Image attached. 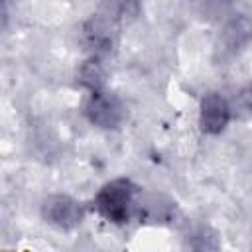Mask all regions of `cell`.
Segmentation results:
<instances>
[{"label": "cell", "instance_id": "6da1fadb", "mask_svg": "<svg viewBox=\"0 0 252 252\" xmlns=\"http://www.w3.org/2000/svg\"><path fill=\"white\" fill-rule=\"evenodd\" d=\"M138 191L140 187H136L126 177L112 179L98 189L94 197V209L108 222L124 224L134 215V201H136Z\"/></svg>", "mask_w": 252, "mask_h": 252}, {"label": "cell", "instance_id": "7a4b0ae2", "mask_svg": "<svg viewBox=\"0 0 252 252\" xmlns=\"http://www.w3.org/2000/svg\"><path fill=\"white\" fill-rule=\"evenodd\" d=\"M81 45L89 55L108 57L114 53L120 39V24L104 12H96L89 16L81 26Z\"/></svg>", "mask_w": 252, "mask_h": 252}, {"label": "cell", "instance_id": "3957f363", "mask_svg": "<svg viewBox=\"0 0 252 252\" xmlns=\"http://www.w3.org/2000/svg\"><path fill=\"white\" fill-rule=\"evenodd\" d=\"M83 114L93 126L102 130H114L122 124L126 108L118 94L100 89L89 93V96L83 102Z\"/></svg>", "mask_w": 252, "mask_h": 252}, {"label": "cell", "instance_id": "277c9868", "mask_svg": "<svg viewBox=\"0 0 252 252\" xmlns=\"http://www.w3.org/2000/svg\"><path fill=\"white\" fill-rule=\"evenodd\" d=\"M250 41H252L250 18L244 14H230L222 20V26H220L217 41H215L217 57L228 59V57L240 53Z\"/></svg>", "mask_w": 252, "mask_h": 252}, {"label": "cell", "instance_id": "5b68a950", "mask_svg": "<svg viewBox=\"0 0 252 252\" xmlns=\"http://www.w3.org/2000/svg\"><path fill=\"white\" fill-rule=\"evenodd\" d=\"M41 217L45 222L59 230H71L81 224L85 217V207L71 195H49L41 203Z\"/></svg>", "mask_w": 252, "mask_h": 252}, {"label": "cell", "instance_id": "8992f818", "mask_svg": "<svg viewBox=\"0 0 252 252\" xmlns=\"http://www.w3.org/2000/svg\"><path fill=\"white\" fill-rule=\"evenodd\" d=\"M230 104L220 93H207L199 106V126L201 132L209 136L220 134L230 122Z\"/></svg>", "mask_w": 252, "mask_h": 252}, {"label": "cell", "instance_id": "52a82bcc", "mask_svg": "<svg viewBox=\"0 0 252 252\" xmlns=\"http://www.w3.org/2000/svg\"><path fill=\"white\" fill-rule=\"evenodd\" d=\"M134 215L140 222H171L177 217V205L161 193L138 191L134 201Z\"/></svg>", "mask_w": 252, "mask_h": 252}, {"label": "cell", "instance_id": "ba28073f", "mask_svg": "<svg viewBox=\"0 0 252 252\" xmlns=\"http://www.w3.org/2000/svg\"><path fill=\"white\" fill-rule=\"evenodd\" d=\"M75 79H77V85H81V87L87 89L89 93L104 89V83H106V69H104V63H102V57L89 55V57L77 67Z\"/></svg>", "mask_w": 252, "mask_h": 252}, {"label": "cell", "instance_id": "9c48e42d", "mask_svg": "<svg viewBox=\"0 0 252 252\" xmlns=\"http://www.w3.org/2000/svg\"><path fill=\"white\" fill-rule=\"evenodd\" d=\"M100 12L114 18L118 24L134 22L142 12V0H98Z\"/></svg>", "mask_w": 252, "mask_h": 252}, {"label": "cell", "instance_id": "30bf717a", "mask_svg": "<svg viewBox=\"0 0 252 252\" xmlns=\"http://www.w3.org/2000/svg\"><path fill=\"white\" fill-rule=\"evenodd\" d=\"M189 4L203 20H224L232 0H189Z\"/></svg>", "mask_w": 252, "mask_h": 252}, {"label": "cell", "instance_id": "8fae6325", "mask_svg": "<svg viewBox=\"0 0 252 252\" xmlns=\"http://www.w3.org/2000/svg\"><path fill=\"white\" fill-rule=\"evenodd\" d=\"M236 98H238V106L252 118V83H248L246 87H242Z\"/></svg>", "mask_w": 252, "mask_h": 252}]
</instances>
